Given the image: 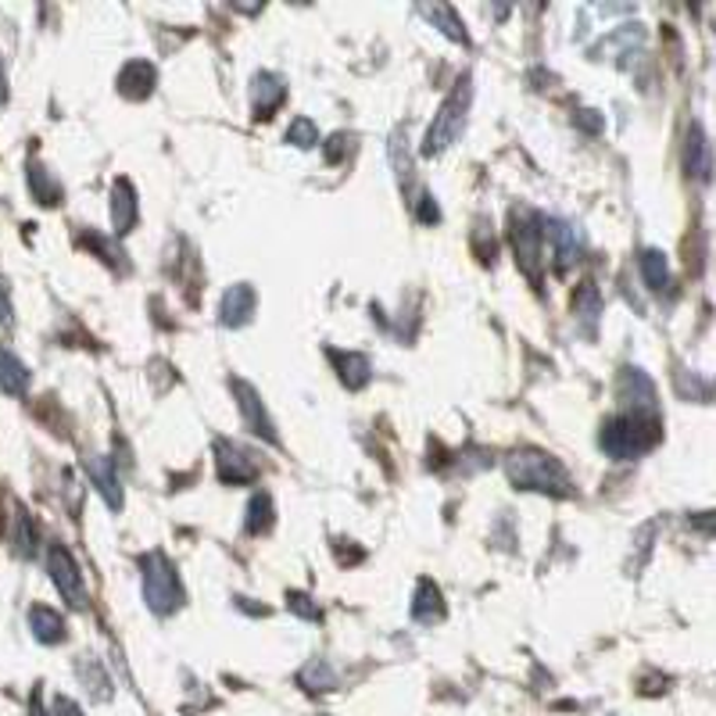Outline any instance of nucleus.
Segmentation results:
<instances>
[{
    "instance_id": "1",
    "label": "nucleus",
    "mask_w": 716,
    "mask_h": 716,
    "mask_svg": "<svg viewBox=\"0 0 716 716\" xmlns=\"http://www.w3.org/2000/svg\"><path fill=\"white\" fill-rule=\"evenodd\" d=\"M659 437V423L645 420V415H617L602 426V451H609L613 459H637L642 451H648Z\"/></svg>"
},
{
    "instance_id": "2",
    "label": "nucleus",
    "mask_w": 716,
    "mask_h": 716,
    "mask_svg": "<svg viewBox=\"0 0 716 716\" xmlns=\"http://www.w3.org/2000/svg\"><path fill=\"white\" fill-rule=\"evenodd\" d=\"M509 477L516 488L527 491H549V494H570V473L544 451H516L509 459Z\"/></svg>"
},
{
    "instance_id": "3",
    "label": "nucleus",
    "mask_w": 716,
    "mask_h": 716,
    "mask_svg": "<svg viewBox=\"0 0 716 716\" xmlns=\"http://www.w3.org/2000/svg\"><path fill=\"white\" fill-rule=\"evenodd\" d=\"M470 97H473V90H470V75H462L459 86H455L451 94L445 97V104H441V108H437L434 122H430L426 140H423V154H441L445 148H451L455 137H459V133H462V126H466V111H470Z\"/></svg>"
},
{
    "instance_id": "4",
    "label": "nucleus",
    "mask_w": 716,
    "mask_h": 716,
    "mask_svg": "<svg viewBox=\"0 0 716 716\" xmlns=\"http://www.w3.org/2000/svg\"><path fill=\"white\" fill-rule=\"evenodd\" d=\"M140 566H143V602L159 617H168L179 606V598H184L173 563L162 552H148L140 559Z\"/></svg>"
},
{
    "instance_id": "5",
    "label": "nucleus",
    "mask_w": 716,
    "mask_h": 716,
    "mask_svg": "<svg viewBox=\"0 0 716 716\" xmlns=\"http://www.w3.org/2000/svg\"><path fill=\"white\" fill-rule=\"evenodd\" d=\"M47 570H50V580H55V588L61 591V598L69 602L72 609H83L86 606V588H83V573L75 566V559L69 555V549H55L47 552Z\"/></svg>"
},
{
    "instance_id": "6",
    "label": "nucleus",
    "mask_w": 716,
    "mask_h": 716,
    "mask_svg": "<svg viewBox=\"0 0 716 716\" xmlns=\"http://www.w3.org/2000/svg\"><path fill=\"white\" fill-rule=\"evenodd\" d=\"M233 395H237V409H240V415H244L247 430L277 445V426H272L269 412H266V406H262V398H258V390H255L251 384H244V380H233Z\"/></svg>"
},
{
    "instance_id": "7",
    "label": "nucleus",
    "mask_w": 716,
    "mask_h": 716,
    "mask_svg": "<svg viewBox=\"0 0 716 716\" xmlns=\"http://www.w3.org/2000/svg\"><path fill=\"white\" fill-rule=\"evenodd\" d=\"M516 226H513V244H516V258L524 262L530 277H538V258H541V230L533 223L530 212H516Z\"/></svg>"
},
{
    "instance_id": "8",
    "label": "nucleus",
    "mask_w": 716,
    "mask_h": 716,
    "mask_svg": "<svg viewBox=\"0 0 716 716\" xmlns=\"http://www.w3.org/2000/svg\"><path fill=\"white\" fill-rule=\"evenodd\" d=\"M215 462H219V477H223L226 484H251L258 477L255 462L247 459L237 445H230V441H219L215 445Z\"/></svg>"
},
{
    "instance_id": "9",
    "label": "nucleus",
    "mask_w": 716,
    "mask_h": 716,
    "mask_svg": "<svg viewBox=\"0 0 716 716\" xmlns=\"http://www.w3.org/2000/svg\"><path fill=\"white\" fill-rule=\"evenodd\" d=\"M86 477L94 480L97 491L104 494V502H108L111 509H122V484H119V477H115V462L108 459V455H90Z\"/></svg>"
},
{
    "instance_id": "10",
    "label": "nucleus",
    "mask_w": 716,
    "mask_h": 716,
    "mask_svg": "<svg viewBox=\"0 0 716 716\" xmlns=\"http://www.w3.org/2000/svg\"><path fill=\"white\" fill-rule=\"evenodd\" d=\"M251 316H255V291L247 283L230 286V291L223 294V305H219L223 327H244Z\"/></svg>"
},
{
    "instance_id": "11",
    "label": "nucleus",
    "mask_w": 716,
    "mask_h": 716,
    "mask_svg": "<svg viewBox=\"0 0 716 716\" xmlns=\"http://www.w3.org/2000/svg\"><path fill=\"white\" fill-rule=\"evenodd\" d=\"M286 97V86L280 75H272V72H258L255 75V86H251V108L258 119H269L272 111L280 108Z\"/></svg>"
},
{
    "instance_id": "12",
    "label": "nucleus",
    "mask_w": 716,
    "mask_h": 716,
    "mask_svg": "<svg viewBox=\"0 0 716 716\" xmlns=\"http://www.w3.org/2000/svg\"><path fill=\"white\" fill-rule=\"evenodd\" d=\"M137 223V190L129 179H119L111 190V226L115 233H129Z\"/></svg>"
},
{
    "instance_id": "13",
    "label": "nucleus",
    "mask_w": 716,
    "mask_h": 716,
    "mask_svg": "<svg viewBox=\"0 0 716 716\" xmlns=\"http://www.w3.org/2000/svg\"><path fill=\"white\" fill-rule=\"evenodd\" d=\"M541 233H544V237H549L552 247H555L559 269H570L573 262H577V230H573L570 223H563V219H549Z\"/></svg>"
},
{
    "instance_id": "14",
    "label": "nucleus",
    "mask_w": 716,
    "mask_h": 716,
    "mask_svg": "<svg viewBox=\"0 0 716 716\" xmlns=\"http://www.w3.org/2000/svg\"><path fill=\"white\" fill-rule=\"evenodd\" d=\"M620 398L631 401V406H637L642 412H653L656 387H653V380H648L642 369H627V373H623V384H620Z\"/></svg>"
},
{
    "instance_id": "15",
    "label": "nucleus",
    "mask_w": 716,
    "mask_h": 716,
    "mask_svg": "<svg viewBox=\"0 0 716 716\" xmlns=\"http://www.w3.org/2000/svg\"><path fill=\"white\" fill-rule=\"evenodd\" d=\"M0 390L11 398H22L30 390V366L11 351H0Z\"/></svg>"
},
{
    "instance_id": "16",
    "label": "nucleus",
    "mask_w": 716,
    "mask_h": 716,
    "mask_svg": "<svg viewBox=\"0 0 716 716\" xmlns=\"http://www.w3.org/2000/svg\"><path fill=\"white\" fill-rule=\"evenodd\" d=\"M30 631H33L36 642L58 645L61 637H64V620H61V613H55L50 606H33V609H30Z\"/></svg>"
},
{
    "instance_id": "17",
    "label": "nucleus",
    "mask_w": 716,
    "mask_h": 716,
    "mask_svg": "<svg viewBox=\"0 0 716 716\" xmlns=\"http://www.w3.org/2000/svg\"><path fill=\"white\" fill-rule=\"evenodd\" d=\"M119 90H122L126 97H133V101L148 97L151 90H154V64H148V61H129L126 69L119 72Z\"/></svg>"
},
{
    "instance_id": "18",
    "label": "nucleus",
    "mask_w": 716,
    "mask_h": 716,
    "mask_svg": "<svg viewBox=\"0 0 716 716\" xmlns=\"http://www.w3.org/2000/svg\"><path fill=\"white\" fill-rule=\"evenodd\" d=\"M412 617L423 623H434L445 617V602H441V588L434 580H420L415 588V602H412Z\"/></svg>"
},
{
    "instance_id": "19",
    "label": "nucleus",
    "mask_w": 716,
    "mask_h": 716,
    "mask_svg": "<svg viewBox=\"0 0 716 716\" xmlns=\"http://www.w3.org/2000/svg\"><path fill=\"white\" fill-rule=\"evenodd\" d=\"M423 15L430 19V22H437L441 25V33L448 36V40H455V44H470V33H466V25H462V19L455 15L451 8H445V4H434V8H423Z\"/></svg>"
},
{
    "instance_id": "20",
    "label": "nucleus",
    "mask_w": 716,
    "mask_h": 716,
    "mask_svg": "<svg viewBox=\"0 0 716 716\" xmlns=\"http://www.w3.org/2000/svg\"><path fill=\"white\" fill-rule=\"evenodd\" d=\"M642 277L648 283V291H662V286L670 283V266H667V255L656 251V247H648L642 255Z\"/></svg>"
},
{
    "instance_id": "21",
    "label": "nucleus",
    "mask_w": 716,
    "mask_h": 716,
    "mask_svg": "<svg viewBox=\"0 0 716 716\" xmlns=\"http://www.w3.org/2000/svg\"><path fill=\"white\" fill-rule=\"evenodd\" d=\"M337 366H341V380L348 387H366L369 384V359L359 355V351H348V355H333Z\"/></svg>"
},
{
    "instance_id": "22",
    "label": "nucleus",
    "mask_w": 716,
    "mask_h": 716,
    "mask_svg": "<svg viewBox=\"0 0 716 716\" xmlns=\"http://www.w3.org/2000/svg\"><path fill=\"white\" fill-rule=\"evenodd\" d=\"M297 681H302V688H308V692H330V688H337V673L322 659H312L308 667L297 673Z\"/></svg>"
},
{
    "instance_id": "23",
    "label": "nucleus",
    "mask_w": 716,
    "mask_h": 716,
    "mask_svg": "<svg viewBox=\"0 0 716 716\" xmlns=\"http://www.w3.org/2000/svg\"><path fill=\"white\" fill-rule=\"evenodd\" d=\"M30 190L36 193V201H40V204H58L61 201V187L55 184V176H50L44 165H30Z\"/></svg>"
},
{
    "instance_id": "24",
    "label": "nucleus",
    "mask_w": 716,
    "mask_h": 716,
    "mask_svg": "<svg viewBox=\"0 0 716 716\" xmlns=\"http://www.w3.org/2000/svg\"><path fill=\"white\" fill-rule=\"evenodd\" d=\"M688 168H692L699 179H709V143L702 137L699 126L692 129V137H688Z\"/></svg>"
},
{
    "instance_id": "25",
    "label": "nucleus",
    "mask_w": 716,
    "mask_h": 716,
    "mask_svg": "<svg viewBox=\"0 0 716 716\" xmlns=\"http://www.w3.org/2000/svg\"><path fill=\"white\" fill-rule=\"evenodd\" d=\"M269 527H272V498L269 494H255L251 505H247V530L262 533Z\"/></svg>"
},
{
    "instance_id": "26",
    "label": "nucleus",
    "mask_w": 716,
    "mask_h": 716,
    "mask_svg": "<svg viewBox=\"0 0 716 716\" xmlns=\"http://www.w3.org/2000/svg\"><path fill=\"white\" fill-rule=\"evenodd\" d=\"M80 677H83V684L90 688L94 684V699H111V681L104 677V670H101V662L97 659H80Z\"/></svg>"
},
{
    "instance_id": "27",
    "label": "nucleus",
    "mask_w": 716,
    "mask_h": 716,
    "mask_svg": "<svg viewBox=\"0 0 716 716\" xmlns=\"http://www.w3.org/2000/svg\"><path fill=\"white\" fill-rule=\"evenodd\" d=\"M286 143H294V148H305V151H308V148H316V143H319V129H316V122L305 119V115H302V119H294L291 126H286Z\"/></svg>"
},
{
    "instance_id": "28",
    "label": "nucleus",
    "mask_w": 716,
    "mask_h": 716,
    "mask_svg": "<svg viewBox=\"0 0 716 716\" xmlns=\"http://www.w3.org/2000/svg\"><path fill=\"white\" fill-rule=\"evenodd\" d=\"M401 143H406V133H398L390 137V162H395V173H398V184H409V176H412V159H409V151H401Z\"/></svg>"
},
{
    "instance_id": "29",
    "label": "nucleus",
    "mask_w": 716,
    "mask_h": 716,
    "mask_svg": "<svg viewBox=\"0 0 716 716\" xmlns=\"http://www.w3.org/2000/svg\"><path fill=\"white\" fill-rule=\"evenodd\" d=\"M577 316L588 322V327H595V319H598V294H595V286H584L580 297H577Z\"/></svg>"
},
{
    "instance_id": "30",
    "label": "nucleus",
    "mask_w": 716,
    "mask_h": 716,
    "mask_svg": "<svg viewBox=\"0 0 716 716\" xmlns=\"http://www.w3.org/2000/svg\"><path fill=\"white\" fill-rule=\"evenodd\" d=\"M19 552L22 555H33L36 552V527L30 513H19Z\"/></svg>"
},
{
    "instance_id": "31",
    "label": "nucleus",
    "mask_w": 716,
    "mask_h": 716,
    "mask_svg": "<svg viewBox=\"0 0 716 716\" xmlns=\"http://www.w3.org/2000/svg\"><path fill=\"white\" fill-rule=\"evenodd\" d=\"M286 606H291L297 617H305V620H319V606H312V598H308V595H297V591H294L291 598H286Z\"/></svg>"
},
{
    "instance_id": "32",
    "label": "nucleus",
    "mask_w": 716,
    "mask_h": 716,
    "mask_svg": "<svg viewBox=\"0 0 716 716\" xmlns=\"http://www.w3.org/2000/svg\"><path fill=\"white\" fill-rule=\"evenodd\" d=\"M47 716H83V709L75 706L69 695H58L55 702H50V713Z\"/></svg>"
},
{
    "instance_id": "33",
    "label": "nucleus",
    "mask_w": 716,
    "mask_h": 716,
    "mask_svg": "<svg viewBox=\"0 0 716 716\" xmlns=\"http://www.w3.org/2000/svg\"><path fill=\"white\" fill-rule=\"evenodd\" d=\"M0 322H4V327L15 322V308H11V294L4 283H0Z\"/></svg>"
},
{
    "instance_id": "34",
    "label": "nucleus",
    "mask_w": 716,
    "mask_h": 716,
    "mask_svg": "<svg viewBox=\"0 0 716 716\" xmlns=\"http://www.w3.org/2000/svg\"><path fill=\"white\" fill-rule=\"evenodd\" d=\"M420 201H423V204H420V219H423V223H437V219H441V212H437L434 198H430V193H423Z\"/></svg>"
},
{
    "instance_id": "35",
    "label": "nucleus",
    "mask_w": 716,
    "mask_h": 716,
    "mask_svg": "<svg viewBox=\"0 0 716 716\" xmlns=\"http://www.w3.org/2000/svg\"><path fill=\"white\" fill-rule=\"evenodd\" d=\"M595 115H598V111H580V122L588 126L591 133H595V129H602V119H595Z\"/></svg>"
},
{
    "instance_id": "36",
    "label": "nucleus",
    "mask_w": 716,
    "mask_h": 716,
    "mask_svg": "<svg viewBox=\"0 0 716 716\" xmlns=\"http://www.w3.org/2000/svg\"><path fill=\"white\" fill-rule=\"evenodd\" d=\"M8 97V80H4V64H0V101Z\"/></svg>"
},
{
    "instance_id": "37",
    "label": "nucleus",
    "mask_w": 716,
    "mask_h": 716,
    "mask_svg": "<svg viewBox=\"0 0 716 716\" xmlns=\"http://www.w3.org/2000/svg\"><path fill=\"white\" fill-rule=\"evenodd\" d=\"M30 713H33V716H47V713H44V706H40V699H33V706H30Z\"/></svg>"
}]
</instances>
